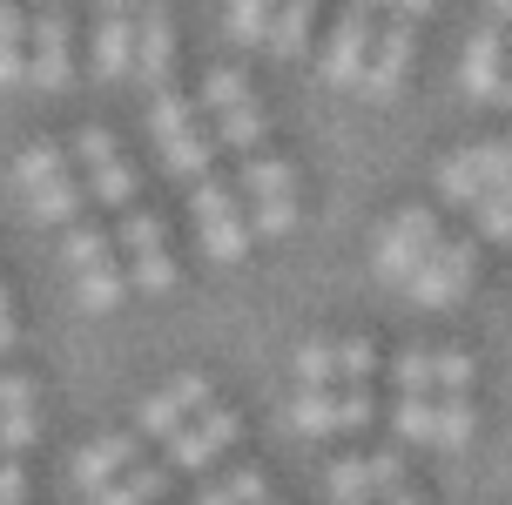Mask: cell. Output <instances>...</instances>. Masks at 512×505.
Here are the masks:
<instances>
[{
	"label": "cell",
	"instance_id": "cell-39",
	"mask_svg": "<svg viewBox=\"0 0 512 505\" xmlns=\"http://www.w3.org/2000/svg\"><path fill=\"white\" fill-rule=\"evenodd\" d=\"M243 216H250V236H290V229H297V196L256 202V209H243Z\"/></svg>",
	"mask_w": 512,
	"mask_h": 505
},
{
	"label": "cell",
	"instance_id": "cell-34",
	"mask_svg": "<svg viewBox=\"0 0 512 505\" xmlns=\"http://www.w3.org/2000/svg\"><path fill=\"white\" fill-rule=\"evenodd\" d=\"M371 371H378L371 337H344V344H337V384H344V391H364V384H371Z\"/></svg>",
	"mask_w": 512,
	"mask_h": 505
},
{
	"label": "cell",
	"instance_id": "cell-18",
	"mask_svg": "<svg viewBox=\"0 0 512 505\" xmlns=\"http://www.w3.org/2000/svg\"><path fill=\"white\" fill-rule=\"evenodd\" d=\"M21 81H27V14L0 7V88H21Z\"/></svg>",
	"mask_w": 512,
	"mask_h": 505
},
{
	"label": "cell",
	"instance_id": "cell-7",
	"mask_svg": "<svg viewBox=\"0 0 512 505\" xmlns=\"http://www.w3.org/2000/svg\"><path fill=\"white\" fill-rule=\"evenodd\" d=\"M236 431H243V418L223 411V404H209L203 418H189V425L169 438V465H182V472H209V465L236 445Z\"/></svg>",
	"mask_w": 512,
	"mask_h": 505
},
{
	"label": "cell",
	"instance_id": "cell-15",
	"mask_svg": "<svg viewBox=\"0 0 512 505\" xmlns=\"http://www.w3.org/2000/svg\"><path fill=\"white\" fill-rule=\"evenodd\" d=\"M128 68H135V14L108 7L102 21H95V75H102V81H122Z\"/></svg>",
	"mask_w": 512,
	"mask_h": 505
},
{
	"label": "cell",
	"instance_id": "cell-32",
	"mask_svg": "<svg viewBox=\"0 0 512 505\" xmlns=\"http://www.w3.org/2000/svg\"><path fill=\"white\" fill-rule=\"evenodd\" d=\"M290 371H297V384H304V391H331V378H337V344H297Z\"/></svg>",
	"mask_w": 512,
	"mask_h": 505
},
{
	"label": "cell",
	"instance_id": "cell-36",
	"mask_svg": "<svg viewBox=\"0 0 512 505\" xmlns=\"http://www.w3.org/2000/svg\"><path fill=\"white\" fill-rule=\"evenodd\" d=\"M162 485H169V479H162L155 465H135V472H128V479H115L95 505H149V499H162Z\"/></svg>",
	"mask_w": 512,
	"mask_h": 505
},
{
	"label": "cell",
	"instance_id": "cell-28",
	"mask_svg": "<svg viewBox=\"0 0 512 505\" xmlns=\"http://www.w3.org/2000/svg\"><path fill=\"white\" fill-rule=\"evenodd\" d=\"M310 21H317V7L310 0H290V7H277V27H270V54H304V41H310Z\"/></svg>",
	"mask_w": 512,
	"mask_h": 505
},
{
	"label": "cell",
	"instance_id": "cell-45",
	"mask_svg": "<svg viewBox=\"0 0 512 505\" xmlns=\"http://www.w3.org/2000/svg\"><path fill=\"white\" fill-rule=\"evenodd\" d=\"M14 337H21V330H14V303H7V290H0V357L14 351Z\"/></svg>",
	"mask_w": 512,
	"mask_h": 505
},
{
	"label": "cell",
	"instance_id": "cell-9",
	"mask_svg": "<svg viewBox=\"0 0 512 505\" xmlns=\"http://www.w3.org/2000/svg\"><path fill=\"white\" fill-rule=\"evenodd\" d=\"M371 48H378V27L364 7H351L331 34V54H324V81L331 88H364V68H371Z\"/></svg>",
	"mask_w": 512,
	"mask_h": 505
},
{
	"label": "cell",
	"instance_id": "cell-41",
	"mask_svg": "<svg viewBox=\"0 0 512 505\" xmlns=\"http://www.w3.org/2000/svg\"><path fill=\"white\" fill-rule=\"evenodd\" d=\"M75 155L88 162V176H95V169H108V162H122V155H115V135H108V128H95V122L75 135Z\"/></svg>",
	"mask_w": 512,
	"mask_h": 505
},
{
	"label": "cell",
	"instance_id": "cell-1",
	"mask_svg": "<svg viewBox=\"0 0 512 505\" xmlns=\"http://www.w3.org/2000/svg\"><path fill=\"white\" fill-rule=\"evenodd\" d=\"M438 243H445V236H438V216H432V209H418V202H411V209H398V216L384 223V236H378V277L405 290V283L432 263Z\"/></svg>",
	"mask_w": 512,
	"mask_h": 505
},
{
	"label": "cell",
	"instance_id": "cell-25",
	"mask_svg": "<svg viewBox=\"0 0 512 505\" xmlns=\"http://www.w3.org/2000/svg\"><path fill=\"white\" fill-rule=\"evenodd\" d=\"M196 505H270V479H263L256 465H243V472H230V479H216Z\"/></svg>",
	"mask_w": 512,
	"mask_h": 505
},
{
	"label": "cell",
	"instance_id": "cell-29",
	"mask_svg": "<svg viewBox=\"0 0 512 505\" xmlns=\"http://www.w3.org/2000/svg\"><path fill=\"white\" fill-rule=\"evenodd\" d=\"M290 425L304 431V438H331V431H337V391H297Z\"/></svg>",
	"mask_w": 512,
	"mask_h": 505
},
{
	"label": "cell",
	"instance_id": "cell-8",
	"mask_svg": "<svg viewBox=\"0 0 512 505\" xmlns=\"http://www.w3.org/2000/svg\"><path fill=\"white\" fill-rule=\"evenodd\" d=\"M209 411V378L203 371H182L169 391H155V398H142V411H135V425H142V438H176L189 418H203Z\"/></svg>",
	"mask_w": 512,
	"mask_h": 505
},
{
	"label": "cell",
	"instance_id": "cell-35",
	"mask_svg": "<svg viewBox=\"0 0 512 505\" xmlns=\"http://www.w3.org/2000/svg\"><path fill=\"white\" fill-rule=\"evenodd\" d=\"M472 398H438V431L432 445H445V452H459V445H472Z\"/></svg>",
	"mask_w": 512,
	"mask_h": 505
},
{
	"label": "cell",
	"instance_id": "cell-38",
	"mask_svg": "<svg viewBox=\"0 0 512 505\" xmlns=\"http://www.w3.org/2000/svg\"><path fill=\"white\" fill-rule=\"evenodd\" d=\"M88 196L108 202V209H128V196H135V169H128V162H108V169H95V176H88Z\"/></svg>",
	"mask_w": 512,
	"mask_h": 505
},
{
	"label": "cell",
	"instance_id": "cell-37",
	"mask_svg": "<svg viewBox=\"0 0 512 505\" xmlns=\"http://www.w3.org/2000/svg\"><path fill=\"white\" fill-rule=\"evenodd\" d=\"M122 277L135 283V290H149V297H162V290H176V256H169V250H155V256H135V263H128Z\"/></svg>",
	"mask_w": 512,
	"mask_h": 505
},
{
	"label": "cell",
	"instance_id": "cell-31",
	"mask_svg": "<svg viewBox=\"0 0 512 505\" xmlns=\"http://www.w3.org/2000/svg\"><path fill=\"white\" fill-rule=\"evenodd\" d=\"M391 431H398V438H411V445H432L438 404L432 398H398V404H391Z\"/></svg>",
	"mask_w": 512,
	"mask_h": 505
},
{
	"label": "cell",
	"instance_id": "cell-13",
	"mask_svg": "<svg viewBox=\"0 0 512 505\" xmlns=\"http://www.w3.org/2000/svg\"><path fill=\"white\" fill-rule=\"evenodd\" d=\"M34 445V384L21 371H0V458H21Z\"/></svg>",
	"mask_w": 512,
	"mask_h": 505
},
{
	"label": "cell",
	"instance_id": "cell-26",
	"mask_svg": "<svg viewBox=\"0 0 512 505\" xmlns=\"http://www.w3.org/2000/svg\"><path fill=\"white\" fill-rule=\"evenodd\" d=\"M391 378H398V398H432L438 391V351H398V364H391Z\"/></svg>",
	"mask_w": 512,
	"mask_h": 505
},
{
	"label": "cell",
	"instance_id": "cell-24",
	"mask_svg": "<svg viewBox=\"0 0 512 505\" xmlns=\"http://www.w3.org/2000/svg\"><path fill=\"white\" fill-rule=\"evenodd\" d=\"M27 202H34V223L75 229L81 223V202H88V182H54V189H41V196H27Z\"/></svg>",
	"mask_w": 512,
	"mask_h": 505
},
{
	"label": "cell",
	"instance_id": "cell-5",
	"mask_svg": "<svg viewBox=\"0 0 512 505\" xmlns=\"http://www.w3.org/2000/svg\"><path fill=\"white\" fill-rule=\"evenodd\" d=\"M472 270H479V250H472V243H438L432 263L405 283V297L418 303V310H452V303L472 290Z\"/></svg>",
	"mask_w": 512,
	"mask_h": 505
},
{
	"label": "cell",
	"instance_id": "cell-27",
	"mask_svg": "<svg viewBox=\"0 0 512 505\" xmlns=\"http://www.w3.org/2000/svg\"><path fill=\"white\" fill-rule=\"evenodd\" d=\"M122 290H128V277L115 270V263H102V270H81V277H75L81 310H95V317H108V310L122 303Z\"/></svg>",
	"mask_w": 512,
	"mask_h": 505
},
{
	"label": "cell",
	"instance_id": "cell-12",
	"mask_svg": "<svg viewBox=\"0 0 512 505\" xmlns=\"http://www.w3.org/2000/svg\"><path fill=\"white\" fill-rule=\"evenodd\" d=\"M169 61H176V27H169V14L162 7L135 14V75L149 81L155 95L169 88Z\"/></svg>",
	"mask_w": 512,
	"mask_h": 505
},
{
	"label": "cell",
	"instance_id": "cell-23",
	"mask_svg": "<svg viewBox=\"0 0 512 505\" xmlns=\"http://www.w3.org/2000/svg\"><path fill=\"white\" fill-rule=\"evenodd\" d=\"M149 128H155V142H162V149H169V142H182V135L196 128V101L176 95V88H162V95H155V108H149Z\"/></svg>",
	"mask_w": 512,
	"mask_h": 505
},
{
	"label": "cell",
	"instance_id": "cell-4",
	"mask_svg": "<svg viewBox=\"0 0 512 505\" xmlns=\"http://www.w3.org/2000/svg\"><path fill=\"white\" fill-rule=\"evenodd\" d=\"M27 81L48 88V95H61L75 81V48H68V14L61 7H41L27 21Z\"/></svg>",
	"mask_w": 512,
	"mask_h": 505
},
{
	"label": "cell",
	"instance_id": "cell-47",
	"mask_svg": "<svg viewBox=\"0 0 512 505\" xmlns=\"http://www.w3.org/2000/svg\"><path fill=\"white\" fill-rule=\"evenodd\" d=\"M378 505H418V499H411V492H391V499H378Z\"/></svg>",
	"mask_w": 512,
	"mask_h": 505
},
{
	"label": "cell",
	"instance_id": "cell-19",
	"mask_svg": "<svg viewBox=\"0 0 512 505\" xmlns=\"http://www.w3.org/2000/svg\"><path fill=\"white\" fill-rule=\"evenodd\" d=\"M263 135H270V115L250 101V108H236V115H223V122H216V149H236L243 162H250V155L263 149Z\"/></svg>",
	"mask_w": 512,
	"mask_h": 505
},
{
	"label": "cell",
	"instance_id": "cell-30",
	"mask_svg": "<svg viewBox=\"0 0 512 505\" xmlns=\"http://www.w3.org/2000/svg\"><path fill=\"white\" fill-rule=\"evenodd\" d=\"M162 236H169V229H162V216H149V209H122L115 243L128 250V263H135V256H155V250H162Z\"/></svg>",
	"mask_w": 512,
	"mask_h": 505
},
{
	"label": "cell",
	"instance_id": "cell-16",
	"mask_svg": "<svg viewBox=\"0 0 512 505\" xmlns=\"http://www.w3.org/2000/svg\"><path fill=\"white\" fill-rule=\"evenodd\" d=\"M236 189H243L250 202L297 196V169H290L283 155H250V162H243V176H236Z\"/></svg>",
	"mask_w": 512,
	"mask_h": 505
},
{
	"label": "cell",
	"instance_id": "cell-44",
	"mask_svg": "<svg viewBox=\"0 0 512 505\" xmlns=\"http://www.w3.org/2000/svg\"><path fill=\"white\" fill-rule=\"evenodd\" d=\"M0 505H27V479H21V458H0Z\"/></svg>",
	"mask_w": 512,
	"mask_h": 505
},
{
	"label": "cell",
	"instance_id": "cell-20",
	"mask_svg": "<svg viewBox=\"0 0 512 505\" xmlns=\"http://www.w3.org/2000/svg\"><path fill=\"white\" fill-rule=\"evenodd\" d=\"M162 162H169V176H182V182H209V162H216V135L189 128L182 142H169V149H162Z\"/></svg>",
	"mask_w": 512,
	"mask_h": 505
},
{
	"label": "cell",
	"instance_id": "cell-10",
	"mask_svg": "<svg viewBox=\"0 0 512 505\" xmlns=\"http://www.w3.org/2000/svg\"><path fill=\"white\" fill-rule=\"evenodd\" d=\"M506 34L499 27H479L472 41H465V54H459V88L472 101H499V81H506Z\"/></svg>",
	"mask_w": 512,
	"mask_h": 505
},
{
	"label": "cell",
	"instance_id": "cell-3",
	"mask_svg": "<svg viewBox=\"0 0 512 505\" xmlns=\"http://www.w3.org/2000/svg\"><path fill=\"white\" fill-rule=\"evenodd\" d=\"M196 229H203V250L216 256V263H236V256L250 250V216H243V202H236L230 182H196Z\"/></svg>",
	"mask_w": 512,
	"mask_h": 505
},
{
	"label": "cell",
	"instance_id": "cell-22",
	"mask_svg": "<svg viewBox=\"0 0 512 505\" xmlns=\"http://www.w3.org/2000/svg\"><path fill=\"white\" fill-rule=\"evenodd\" d=\"M196 101L223 122V115H236V108H250L256 95H250V81H243V68H216V75H203V95Z\"/></svg>",
	"mask_w": 512,
	"mask_h": 505
},
{
	"label": "cell",
	"instance_id": "cell-2",
	"mask_svg": "<svg viewBox=\"0 0 512 505\" xmlns=\"http://www.w3.org/2000/svg\"><path fill=\"white\" fill-rule=\"evenodd\" d=\"M512 182V142L499 135V142H479V149H459L445 155V169H438V189H445V202H459V209H479V202L492 196V189H506Z\"/></svg>",
	"mask_w": 512,
	"mask_h": 505
},
{
	"label": "cell",
	"instance_id": "cell-11",
	"mask_svg": "<svg viewBox=\"0 0 512 505\" xmlns=\"http://www.w3.org/2000/svg\"><path fill=\"white\" fill-rule=\"evenodd\" d=\"M135 472V431H115V438H95V445H81L75 452V479L102 499L115 479H128Z\"/></svg>",
	"mask_w": 512,
	"mask_h": 505
},
{
	"label": "cell",
	"instance_id": "cell-21",
	"mask_svg": "<svg viewBox=\"0 0 512 505\" xmlns=\"http://www.w3.org/2000/svg\"><path fill=\"white\" fill-rule=\"evenodd\" d=\"M61 256L75 263V277L81 270H102V263H115V236H108L102 223H75L68 236H61Z\"/></svg>",
	"mask_w": 512,
	"mask_h": 505
},
{
	"label": "cell",
	"instance_id": "cell-40",
	"mask_svg": "<svg viewBox=\"0 0 512 505\" xmlns=\"http://www.w3.org/2000/svg\"><path fill=\"white\" fill-rule=\"evenodd\" d=\"M472 216H479V229H486L492 243H506V236H512V182H506V189H492Z\"/></svg>",
	"mask_w": 512,
	"mask_h": 505
},
{
	"label": "cell",
	"instance_id": "cell-17",
	"mask_svg": "<svg viewBox=\"0 0 512 505\" xmlns=\"http://www.w3.org/2000/svg\"><path fill=\"white\" fill-rule=\"evenodd\" d=\"M14 182H21L27 196H41V189H54V182H68V149H61V142H34V149H21Z\"/></svg>",
	"mask_w": 512,
	"mask_h": 505
},
{
	"label": "cell",
	"instance_id": "cell-42",
	"mask_svg": "<svg viewBox=\"0 0 512 505\" xmlns=\"http://www.w3.org/2000/svg\"><path fill=\"white\" fill-rule=\"evenodd\" d=\"M438 391L445 398H465L472 391V357L465 351H438Z\"/></svg>",
	"mask_w": 512,
	"mask_h": 505
},
{
	"label": "cell",
	"instance_id": "cell-43",
	"mask_svg": "<svg viewBox=\"0 0 512 505\" xmlns=\"http://www.w3.org/2000/svg\"><path fill=\"white\" fill-rule=\"evenodd\" d=\"M371 425V391H337V431Z\"/></svg>",
	"mask_w": 512,
	"mask_h": 505
},
{
	"label": "cell",
	"instance_id": "cell-46",
	"mask_svg": "<svg viewBox=\"0 0 512 505\" xmlns=\"http://www.w3.org/2000/svg\"><path fill=\"white\" fill-rule=\"evenodd\" d=\"M499 101L512 108V48H506V81H499Z\"/></svg>",
	"mask_w": 512,
	"mask_h": 505
},
{
	"label": "cell",
	"instance_id": "cell-14",
	"mask_svg": "<svg viewBox=\"0 0 512 505\" xmlns=\"http://www.w3.org/2000/svg\"><path fill=\"white\" fill-rule=\"evenodd\" d=\"M405 61H411V21H391V34H378V48H371L364 95H371V101H391V95H398V81H405Z\"/></svg>",
	"mask_w": 512,
	"mask_h": 505
},
{
	"label": "cell",
	"instance_id": "cell-6",
	"mask_svg": "<svg viewBox=\"0 0 512 505\" xmlns=\"http://www.w3.org/2000/svg\"><path fill=\"white\" fill-rule=\"evenodd\" d=\"M398 479H405V458L398 452H371V458H337L331 465V499L337 505H378L398 492Z\"/></svg>",
	"mask_w": 512,
	"mask_h": 505
},
{
	"label": "cell",
	"instance_id": "cell-33",
	"mask_svg": "<svg viewBox=\"0 0 512 505\" xmlns=\"http://www.w3.org/2000/svg\"><path fill=\"white\" fill-rule=\"evenodd\" d=\"M270 27H277V7H263V0H236L230 7V34L243 48H270Z\"/></svg>",
	"mask_w": 512,
	"mask_h": 505
}]
</instances>
